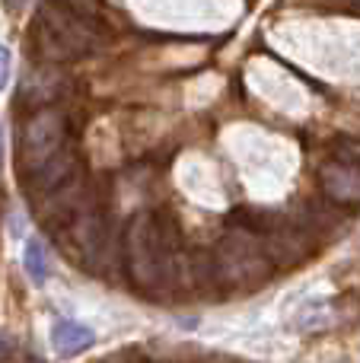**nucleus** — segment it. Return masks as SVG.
<instances>
[{
  "mask_svg": "<svg viewBox=\"0 0 360 363\" xmlns=\"http://www.w3.org/2000/svg\"><path fill=\"white\" fill-rule=\"evenodd\" d=\"M121 255H125V271L134 281V287L144 290V294H157L159 287H166L176 277V262H179L176 226L150 211L134 213L125 226Z\"/></svg>",
  "mask_w": 360,
  "mask_h": 363,
  "instance_id": "obj_1",
  "label": "nucleus"
},
{
  "mask_svg": "<svg viewBox=\"0 0 360 363\" xmlns=\"http://www.w3.org/2000/svg\"><path fill=\"white\" fill-rule=\"evenodd\" d=\"M32 42H35L38 57L48 64L77 61L99 45L96 16H83L57 0H42L35 26H32Z\"/></svg>",
  "mask_w": 360,
  "mask_h": 363,
  "instance_id": "obj_2",
  "label": "nucleus"
},
{
  "mask_svg": "<svg viewBox=\"0 0 360 363\" xmlns=\"http://www.w3.org/2000/svg\"><path fill=\"white\" fill-rule=\"evenodd\" d=\"M271 262L261 249V236L249 226H233L217 245V274L227 277L230 284H249L268 277Z\"/></svg>",
  "mask_w": 360,
  "mask_h": 363,
  "instance_id": "obj_3",
  "label": "nucleus"
},
{
  "mask_svg": "<svg viewBox=\"0 0 360 363\" xmlns=\"http://www.w3.org/2000/svg\"><path fill=\"white\" fill-rule=\"evenodd\" d=\"M67 144V115L61 108L42 106L26 118L23 131H19V147H16V163L19 172H29L42 166L48 157H55L61 147Z\"/></svg>",
  "mask_w": 360,
  "mask_h": 363,
  "instance_id": "obj_4",
  "label": "nucleus"
},
{
  "mask_svg": "<svg viewBox=\"0 0 360 363\" xmlns=\"http://www.w3.org/2000/svg\"><path fill=\"white\" fill-rule=\"evenodd\" d=\"M83 176V163L80 157H77L74 147L64 144L61 150L55 153V157H48L42 166H35V169L23 172V191L29 194L32 201H45L48 194L61 191V188L67 185H77Z\"/></svg>",
  "mask_w": 360,
  "mask_h": 363,
  "instance_id": "obj_5",
  "label": "nucleus"
},
{
  "mask_svg": "<svg viewBox=\"0 0 360 363\" xmlns=\"http://www.w3.org/2000/svg\"><path fill=\"white\" fill-rule=\"evenodd\" d=\"M64 233H67L70 245L83 255V262L93 264L106 249V233H108L106 211L99 204H93V201H83L74 211V217L64 223Z\"/></svg>",
  "mask_w": 360,
  "mask_h": 363,
  "instance_id": "obj_6",
  "label": "nucleus"
},
{
  "mask_svg": "<svg viewBox=\"0 0 360 363\" xmlns=\"http://www.w3.org/2000/svg\"><path fill=\"white\" fill-rule=\"evenodd\" d=\"M67 89V77H64L61 64H48L45 61L42 67H29L19 83V99L32 108L51 106L55 99H61V93Z\"/></svg>",
  "mask_w": 360,
  "mask_h": 363,
  "instance_id": "obj_7",
  "label": "nucleus"
},
{
  "mask_svg": "<svg viewBox=\"0 0 360 363\" xmlns=\"http://www.w3.org/2000/svg\"><path fill=\"white\" fill-rule=\"evenodd\" d=\"M319 185H322L325 198L332 204H344V207L360 204V166L354 163H344V160L332 157L319 169Z\"/></svg>",
  "mask_w": 360,
  "mask_h": 363,
  "instance_id": "obj_8",
  "label": "nucleus"
},
{
  "mask_svg": "<svg viewBox=\"0 0 360 363\" xmlns=\"http://www.w3.org/2000/svg\"><path fill=\"white\" fill-rule=\"evenodd\" d=\"M96 341L93 328L80 325V322H70V319H57L51 325V345H55L57 354H77L83 347H89Z\"/></svg>",
  "mask_w": 360,
  "mask_h": 363,
  "instance_id": "obj_9",
  "label": "nucleus"
},
{
  "mask_svg": "<svg viewBox=\"0 0 360 363\" xmlns=\"http://www.w3.org/2000/svg\"><path fill=\"white\" fill-rule=\"evenodd\" d=\"M23 264L26 274H29L32 284H45L48 281V258H45V245L38 239H29L23 249Z\"/></svg>",
  "mask_w": 360,
  "mask_h": 363,
  "instance_id": "obj_10",
  "label": "nucleus"
},
{
  "mask_svg": "<svg viewBox=\"0 0 360 363\" xmlns=\"http://www.w3.org/2000/svg\"><path fill=\"white\" fill-rule=\"evenodd\" d=\"M335 160H344V163H354L360 166V140H338L335 144Z\"/></svg>",
  "mask_w": 360,
  "mask_h": 363,
  "instance_id": "obj_11",
  "label": "nucleus"
},
{
  "mask_svg": "<svg viewBox=\"0 0 360 363\" xmlns=\"http://www.w3.org/2000/svg\"><path fill=\"white\" fill-rule=\"evenodd\" d=\"M57 4H67L70 10L83 13V16H96V10H99V4H96V0H57Z\"/></svg>",
  "mask_w": 360,
  "mask_h": 363,
  "instance_id": "obj_12",
  "label": "nucleus"
},
{
  "mask_svg": "<svg viewBox=\"0 0 360 363\" xmlns=\"http://www.w3.org/2000/svg\"><path fill=\"white\" fill-rule=\"evenodd\" d=\"M10 64H13L10 48H4V45H0V89L10 83Z\"/></svg>",
  "mask_w": 360,
  "mask_h": 363,
  "instance_id": "obj_13",
  "label": "nucleus"
},
{
  "mask_svg": "<svg viewBox=\"0 0 360 363\" xmlns=\"http://www.w3.org/2000/svg\"><path fill=\"white\" fill-rule=\"evenodd\" d=\"M4 4H6V6H10V10H23V6H26V4H29V0H4Z\"/></svg>",
  "mask_w": 360,
  "mask_h": 363,
  "instance_id": "obj_14",
  "label": "nucleus"
}]
</instances>
